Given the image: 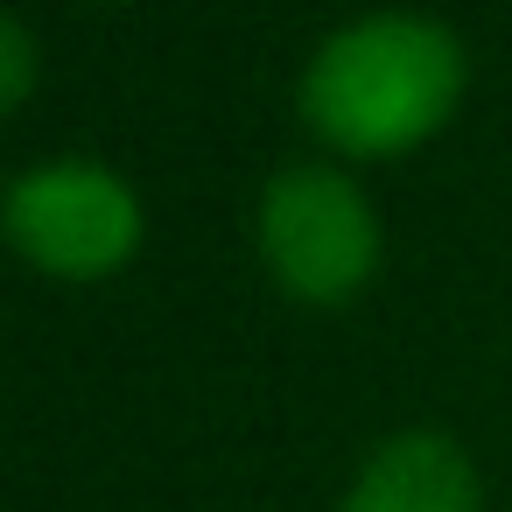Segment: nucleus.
<instances>
[{
    "label": "nucleus",
    "instance_id": "nucleus-3",
    "mask_svg": "<svg viewBox=\"0 0 512 512\" xmlns=\"http://www.w3.org/2000/svg\"><path fill=\"white\" fill-rule=\"evenodd\" d=\"M260 260L288 295L344 302L379 267V218L330 162H295L260 190Z\"/></svg>",
    "mask_w": 512,
    "mask_h": 512
},
{
    "label": "nucleus",
    "instance_id": "nucleus-5",
    "mask_svg": "<svg viewBox=\"0 0 512 512\" xmlns=\"http://www.w3.org/2000/svg\"><path fill=\"white\" fill-rule=\"evenodd\" d=\"M36 78H43V50H36L29 22L0 15V113H15L36 92Z\"/></svg>",
    "mask_w": 512,
    "mask_h": 512
},
{
    "label": "nucleus",
    "instance_id": "nucleus-4",
    "mask_svg": "<svg viewBox=\"0 0 512 512\" xmlns=\"http://www.w3.org/2000/svg\"><path fill=\"white\" fill-rule=\"evenodd\" d=\"M344 512H477V470L442 428H400L365 456Z\"/></svg>",
    "mask_w": 512,
    "mask_h": 512
},
{
    "label": "nucleus",
    "instance_id": "nucleus-1",
    "mask_svg": "<svg viewBox=\"0 0 512 512\" xmlns=\"http://www.w3.org/2000/svg\"><path fill=\"white\" fill-rule=\"evenodd\" d=\"M463 99V43L435 15H358L302 64V120L344 155H400Z\"/></svg>",
    "mask_w": 512,
    "mask_h": 512
},
{
    "label": "nucleus",
    "instance_id": "nucleus-2",
    "mask_svg": "<svg viewBox=\"0 0 512 512\" xmlns=\"http://www.w3.org/2000/svg\"><path fill=\"white\" fill-rule=\"evenodd\" d=\"M0 232L43 274L99 281L141 246V197L106 162L57 155V162H36L29 176L8 183V197H0Z\"/></svg>",
    "mask_w": 512,
    "mask_h": 512
}]
</instances>
